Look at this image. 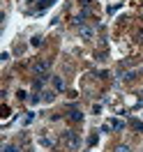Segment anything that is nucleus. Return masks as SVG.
<instances>
[{"label": "nucleus", "instance_id": "f257e3e1", "mask_svg": "<svg viewBox=\"0 0 143 152\" xmlns=\"http://www.w3.org/2000/svg\"><path fill=\"white\" fill-rule=\"evenodd\" d=\"M62 143L67 145V150H78V148H81V138H78V134L72 132V129H67V132L62 134Z\"/></svg>", "mask_w": 143, "mask_h": 152}, {"label": "nucleus", "instance_id": "f03ea898", "mask_svg": "<svg viewBox=\"0 0 143 152\" xmlns=\"http://www.w3.org/2000/svg\"><path fill=\"white\" fill-rule=\"evenodd\" d=\"M48 69H51V60H39V62H35V76H39V78H46Z\"/></svg>", "mask_w": 143, "mask_h": 152}, {"label": "nucleus", "instance_id": "7ed1b4c3", "mask_svg": "<svg viewBox=\"0 0 143 152\" xmlns=\"http://www.w3.org/2000/svg\"><path fill=\"white\" fill-rule=\"evenodd\" d=\"M78 35H81V39L90 42V39L95 37V28H92V26H81V28H78Z\"/></svg>", "mask_w": 143, "mask_h": 152}, {"label": "nucleus", "instance_id": "20e7f679", "mask_svg": "<svg viewBox=\"0 0 143 152\" xmlns=\"http://www.w3.org/2000/svg\"><path fill=\"white\" fill-rule=\"evenodd\" d=\"M67 113H69V120H74V122H81V120H83V113H81L78 108H69Z\"/></svg>", "mask_w": 143, "mask_h": 152}, {"label": "nucleus", "instance_id": "39448f33", "mask_svg": "<svg viewBox=\"0 0 143 152\" xmlns=\"http://www.w3.org/2000/svg\"><path fill=\"white\" fill-rule=\"evenodd\" d=\"M56 0H39V5H37V12H44V10H48L51 5H53Z\"/></svg>", "mask_w": 143, "mask_h": 152}, {"label": "nucleus", "instance_id": "423d86ee", "mask_svg": "<svg viewBox=\"0 0 143 152\" xmlns=\"http://www.w3.org/2000/svg\"><path fill=\"white\" fill-rule=\"evenodd\" d=\"M53 88H56V90H62V88H65V81H62L60 76H53Z\"/></svg>", "mask_w": 143, "mask_h": 152}, {"label": "nucleus", "instance_id": "0eeeda50", "mask_svg": "<svg viewBox=\"0 0 143 152\" xmlns=\"http://www.w3.org/2000/svg\"><path fill=\"white\" fill-rule=\"evenodd\" d=\"M53 99H56V92H51V90H48V92H44V102H46V104H51Z\"/></svg>", "mask_w": 143, "mask_h": 152}, {"label": "nucleus", "instance_id": "6e6552de", "mask_svg": "<svg viewBox=\"0 0 143 152\" xmlns=\"http://www.w3.org/2000/svg\"><path fill=\"white\" fill-rule=\"evenodd\" d=\"M111 127L120 132V129H122V127H125V122H122V120H111Z\"/></svg>", "mask_w": 143, "mask_h": 152}, {"label": "nucleus", "instance_id": "1a4fd4ad", "mask_svg": "<svg viewBox=\"0 0 143 152\" xmlns=\"http://www.w3.org/2000/svg\"><path fill=\"white\" fill-rule=\"evenodd\" d=\"M115 152H132V148H129L127 143H122V145H118V148H115Z\"/></svg>", "mask_w": 143, "mask_h": 152}, {"label": "nucleus", "instance_id": "9d476101", "mask_svg": "<svg viewBox=\"0 0 143 152\" xmlns=\"http://www.w3.org/2000/svg\"><path fill=\"white\" fill-rule=\"evenodd\" d=\"M42 42H44V37H42V35H35V37H32V46H39Z\"/></svg>", "mask_w": 143, "mask_h": 152}, {"label": "nucleus", "instance_id": "9b49d317", "mask_svg": "<svg viewBox=\"0 0 143 152\" xmlns=\"http://www.w3.org/2000/svg\"><path fill=\"white\" fill-rule=\"evenodd\" d=\"M132 127H134V129H139V132L143 134V122H139V120H132Z\"/></svg>", "mask_w": 143, "mask_h": 152}, {"label": "nucleus", "instance_id": "f8f14e48", "mask_svg": "<svg viewBox=\"0 0 143 152\" xmlns=\"http://www.w3.org/2000/svg\"><path fill=\"white\" fill-rule=\"evenodd\" d=\"M2 152H21L19 148H16V145H5V150Z\"/></svg>", "mask_w": 143, "mask_h": 152}, {"label": "nucleus", "instance_id": "ddd939ff", "mask_svg": "<svg viewBox=\"0 0 143 152\" xmlns=\"http://www.w3.org/2000/svg\"><path fill=\"white\" fill-rule=\"evenodd\" d=\"M39 143H42V145H44V148H51V145H53V143L48 141V138H39Z\"/></svg>", "mask_w": 143, "mask_h": 152}]
</instances>
